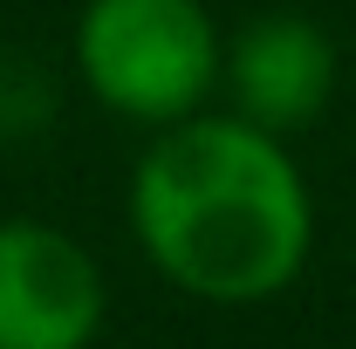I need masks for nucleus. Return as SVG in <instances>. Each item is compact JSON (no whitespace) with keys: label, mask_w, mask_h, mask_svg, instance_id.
Masks as SVG:
<instances>
[{"label":"nucleus","mask_w":356,"mask_h":349,"mask_svg":"<svg viewBox=\"0 0 356 349\" xmlns=\"http://www.w3.org/2000/svg\"><path fill=\"white\" fill-rule=\"evenodd\" d=\"M131 226L185 295L261 302L302 274L315 213L274 131L247 117H178L131 178Z\"/></svg>","instance_id":"nucleus-1"},{"label":"nucleus","mask_w":356,"mask_h":349,"mask_svg":"<svg viewBox=\"0 0 356 349\" xmlns=\"http://www.w3.org/2000/svg\"><path fill=\"white\" fill-rule=\"evenodd\" d=\"M76 62L96 103L137 124H178L220 76V28L199 0H89Z\"/></svg>","instance_id":"nucleus-2"},{"label":"nucleus","mask_w":356,"mask_h":349,"mask_svg":"<svg viewBox=\"0 0 356 349\" xmlns=\"http://www.w3.org/2000/svg\"><path fill=\"white\" fill-rule=\"evenodd\" d=\"M96 329V261L42 219H0V349H89Z\"/></svg>","instance_id":"nucleus-3"},{"label":"nucleus","mask_w":356,"mask_h":349,"mask_svg":"<svg viewBox=\"0 0 356 349\" xmlns=\"http://www.w3.org/2000/svg\"><path fill=\"white\" fill-rule=\"evenodd\" d=\"M226 76H233V103H240L247 124L302 131L322 117V103L336 89V48L302 14H267V21L240 28V42L226 55Z\"/></svg>","instance_id":"nucleus-4"},{"label":"nucleus","mask_w":356,"mask_h":349,"mask_svg":"<svg viewBox=\"0 0 356 349\" xmlns=\"http://www.w3.org/2000/svg\"><path fill=\"white\" fill-rule=\"evenodd\" d=\"M48 110H55V89L35 62H21V55H0V137H21L35 131Z\"/></svg>","instance_id":"nucleus-5"}]
</instances>
